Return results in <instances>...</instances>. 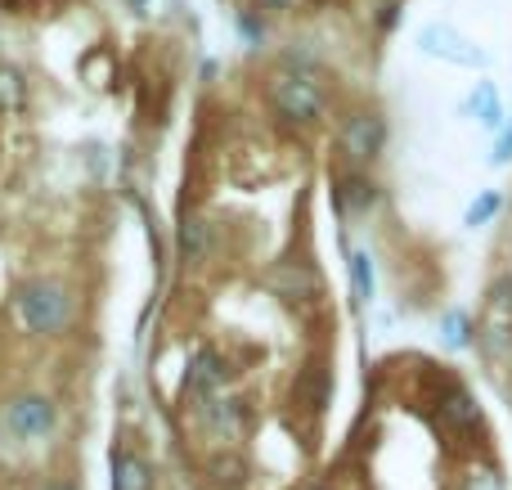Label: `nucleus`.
<instances>
[{
    "label": "nucleus",
    "instance_id": "f8f14e48",
    "mask_svg": "<svg viewBox=\"0 0 512 490\" xmlns=\"http://www.w3.org/2000/svg\"><path fill=\"white\" fill-rule=\"evenodd\" d=\"M212 419H216V428H221L225 437H239L243 423H248V414H243L239 401H216L212 405Z\"/></svg>",
    "mask_w": 512,
    "mask_h": 490
},
{
    "label": "nucleus",
    "instance_id": "4468645a",
    "mask_svg": "<svg viewBox=\"0 0 512 490\" xmlns=\"http://www.w3.org/2000/svg\"><path fill=\"white\" fill-rule=\"evenodd\" d=\"M342 198H346V207H351V212H364V207L373 203V185L364 176H346L342 180Z\"/></svg>",
    "mask_w": 512,
    "mask_h": 490
},
{
    "label": "nucleus",
    "instance_id": "5701e85b",
    "mask_svg": "<svg viewBox=\"0 0 512 490\" xmlns=\"http://www.w3.org/2000/svg\"><path fill=\"white\" fill-rule=\"evenodd\" d=\"M45 490H72V486H63V482H50V486H45Z\"/></svg>",
    "mask_w": 512,
    "mask_h": 490
},
{
    "label": "nucleus",
    "instance_id": "f257e3e1",
    "mask_svg": "<svg viewBox=\"0 0 512 490\" xmlns=\"http://www.w3.org/2000/svg\"><path fill=\"white\" fill-rule=\"evenodd\" d=\"M77 315V297L59 284V279H27L14 297V320L36 338H54L63 333Z\"/></svg>",
    "mask_w": 512,
    "mask_h": 490
},
{
    "label": "nucleus",
    "instance_id": "f03ea898",
    "mask_svg": "<svg viewBox=\"0 0 512 490\" xmlns=\"http://www.w3.org/2000/svg\"><path fill=\"white\" fill-rule=\"evenodd\" d=\"M270 99H274V108H279L288 122H297V126L319 122V117H324V86H319L310 72H297V68L274 72Z\"/></svg>",
    "mask_w": 512,
    "mask_h": 490
},
{
    "label": "nucleus",
    "instance_id": "6ab92c4d",
    "mask_svg": "<svg viewBox=\"0 0 512 490\" xmlns=\"http://www.w3.org/2000/svg\"><path fill=\"white\" fill-rule=\"evenodd\" d=\"M167 5H171V0H126V9H131V14H140V18H162V14H167Z\"/></svg>",
    "mask_w": 512,
    "mask_h": 490
},
{
    "label": "nucleus",
    "instance_id": "f3484780",
    "mask_svg": "<svg viewBox=\"0 0 512 490\" xmlns=\"http://www.w3.org/2000/svg\"><path fill=\"white\" fill-rule=\"evenodd\" d=\"M499 207H504V198H499L495 189H486V194H481L477 203L468 207V225H486L490 216H499Z\"/></svg>",
    "mask_w": 512,
    "mask_h": 490
},
{
    "label": "nucleus",
    "instance_id": "4be33fe9",
    "mask_svg": "<svg viewBox=\"0 0 512 490\" xmlns=\"http://www.w3.org/2000/svg\"><path fill=\"white\" fill-rule=\"evenodd\" d=\"M256 5H265V9H288L292 0H256Z\"/></svg>",
    "mask_w": 512,
    "mask_h": 490
},
{
    "label": "nucleus",
    "instance_id": "7ed1b4c3",
    "mask_svg": "<svg viewBox=\"0 0 512 490\" xmlns=\"http://www.w3.org/2000/svg\"><path fill=\"white\" fill-rule=\"evenodd\" d=\"M382 144H387V122H382L378 113H351L346 117L342 149H346V158H351L355 167H364V162L378 158Z\"/></svg>",
    "mask_w": 512,
    "mask_h": 490
},
{
    "label": "nucleus",
    "instance_id": "ddd939ff",
    "mask_svg": "<svg viewBox=\"0 0 512 490\" xmlns=\"http://www.w3.org/2000/svg\"><path fill=\"white\" fill-rule=\"evenodd\" d=\"M23 104V77L9 63H0V113H14Z\"/></svg>",
    "mask_w": 512,
    "mask_h": 490
},
{
    "label": "nucleus",
    "instance_id": "9d476101",
    "mask_svg": "<svg viewBox=\"0 0 512 490\" xmlns=\"http://www.w3.org/2000/svg\"><path fill=\"white\" fill-rule=\"evenodd\" d=\"M472 108H477L481 126H490V131H499V122H504V113H499V95L490 81H481L477 90H472Z\"/></svg>",
    "mask_w": 512,
    "mask_h": 490
},
{
    "label": "nucleus",
    "instance_id": "9b49d317",
    "mask_svg": "<svg viewBox=\"0 0 512 490\" xmlns=\"http://www.w3.org/2000/svg\"><path fill=\"white\" fill-rule=\"evenodd\" d=\"M189 387L212 396L216 387H221V360H216V356H198L194 360V374H189Z\"/></svg>",
    "mask_w": 512,
    "mask_h": 490
},
{
    "label": "nucleus",
    "instance_id": "0eeeda50",
    "mask_svg": "<svg viewBox=\"0 0 512 490\" xmlns=\"http://www.w3.org/2000/svg\"><path fill=\"white\" fill-rule=\"evenodd\" d=\"M270 288L279 297H288V302H306V297L319 288V279L310 275L301 261H279V266L270 270Z\"/></svg>",
    "mask_w": 512,
    "mask_h": 490
},
{
    "label": "nucleus",
    "instance_id": "a211bd4d",
    "mask_svg": "<svg viewBox=\"0 0 512 490\" xmlns=\"http://www.w3.org/2000/svg\"><path fill=\"white\" fill-rule=\"evenodd\" d=\"M212 473H216V482H225V486H234L243 477V459H234V455H225V459H212Z\"/></svg>",
    "mask_w": 512,
    "mask_h": 490
},
{
    "label": "nucleus",
    "instance_id": "dca6fc26",
    "mask_svg": "<svg viewBox=\"0 0 512 490\" xmlns=\"http://www.w3.org/2000/svg\"><path fill=\"white\" fill-rule=\"evenodd\" d=\"M351 279H355V297H360V302H369V297H373V266H369V257H364V252H355V257H351Z\"/></svg>",
    "mask_w": 512,
    "mask_h": 490
},
{
    "label": "nucleus",
    "instance_id": "423d86ee",
    "mask_svg": "<svg viewBox=\"0 0 512 490\" xmlns=\"http://www.w3.org/2000/svg\"><path fill=\"white\" fill-rule=\"evenodd\" d=\"M216 248V225L203 212H185L180 216V257L185 266H203Z\"/></svg>",
    "mask_w": 512,
    "mask_h": 490
},
{
    "label": "nucleus",
    "instance_id": "6e6552de",
    "mask_svg": "<svg viewBox=\"0 0 512 490\" xmlns=\"http://www.w3.org/2000/svg\"><path fill=\"white\" fill-rule=\"evenodd\" d=\"M113 490H153V468L140 455H122L113 464Z\"/></svg>",
    "mask_w": 512,
    "mask_h": 490
},
{
    "label": "nucleus",
    "instance_id": "20e7f679",
    "mask_svg": "<svg viewBox=\"0 0 512 490\" xmlns=\"http://www.w3.org/2000/svg\"><path fill=\"white\" fill-rule=\"evenodd\" d=\"M5 428L14 432L18 441H32L45 437L54 428V405L45 396H18V401L5 405Z\"/></svg>",
    "mask_w": 512,
    "mask_h": 490
},
{
    "label": "nucleus",
    "instance_id": "2eb2a0df",
    "mask_svg": "<svg viewBox=\"0 0 512 490\" xmlns=\"http://www.w3.org/2000/svg\"><path fill=\"white\" fill-rule=\"evenodd\" d=\"M441 329H445V342H450V347H468V342H472V320H468L463 311H450V315H445Z\"/></svg>",
    "mask_w": 512,
    "mask_h": 490
},
{
    "label": "nucleus",
    "instance_id": "1a4fd4ad",
    "mask_svg": "<svg viewBox=\"0 0 512 490\" xmlns=\"http://www.w3.org/2000/svg\"><path fill=\"white\" fill-rule=\"evenodd\" d=\"M441 410H445V419L459 423V428H477L481 423V410L472 405V396L463 392V387H450V392L441 396Z\"/></svg>",
    "mask_w": 512,
    "mask_h": 490
},
{
    "label": "nucleus",
    "instance_id": "412c9836",
    "mask_svg": "<svg viewBox=\"0 0 512 490\" xmlns=\"http://www.w3.org/2000/svg\"><path fill=\"white\" fill-rule=\"evenodd\" d=\"M396 9H400V5H396V0H391V5H382L378 23H382V27H391V23H396Z\"/></svg>",
    "mask_w": 512,
    "mask_h": 490
},
{
    "label": "nucleus",
    "instance_id": "39448f33",
    "mask_svg": "<svg viewBox=\"0 0 512 490\" xmlns=\"http://www.w3.org/2000/svg\"><path fill=\"white\" fill-rule=\"evenodd\" d=\"M418 45H423V54H432V59H445V63H463V68H481L486 63V54L477 50V45H468L459 32H450V27L432 23L418 32Z\"/></svg>",
    "mask_w": 512,
    "mask_h": 490
},
{
    "label": "nucleus",
    "instance_id": "aec40b11",
    "mask_svg": "<svg viewBox=\"0 0 512 490\" xmlns=\"http://www.w3.org/2000/svg\"><path fill=\"white\" fill-rule=\"evenodd\" d=\"M508 158H512V126L499 135V149H495V162H508Z\"/></svg>",
    "mask_w": 512,
    "mask_h": 490
}]
</instances>
